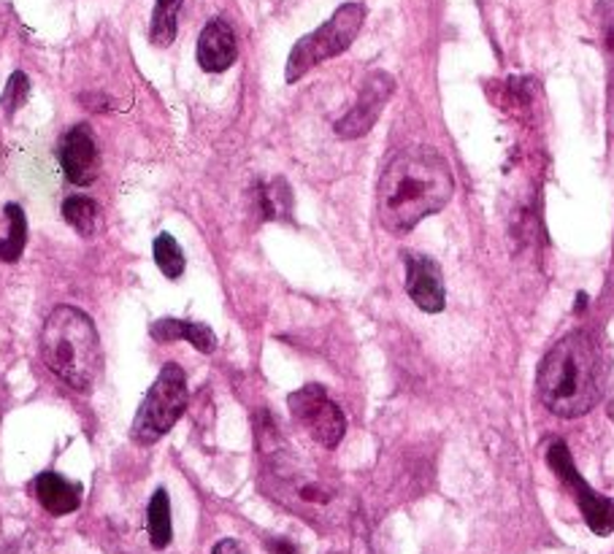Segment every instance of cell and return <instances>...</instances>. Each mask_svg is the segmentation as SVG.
Masks as SVG:
<instances>
[{
	"label": "cell",
	"instance_id": "23",
	"mask_svg": "<svg viewBox=\"0 0 614 554\" xmlns=\"http://www.w3.org/2000/svg\"><path fill=\"white\" fill-rule=\"evenodd\" d=\"M212 554H247V552H244V546L238 544V541L225 539V541H220L217 546H214Z\"/></svg>",
	"mask_w": 614,
	"mask_h": 554
},
{
	"label": "cell",
	"instance_id": "3",
	"mask_svg": "<svg viewBox=\"0 0 614 554\" xmlns=\"http://www.w3.org/2000/svg\"><path fill=\"white\" fill-rule=\"evenodd\" d=\"M41 360L76 393H90L101 373V338L81 308L57 306L41 330Z\"/></svg>",
	"mask_w": 614,
	"mask_h": 554
},
{
	"label": "cell",
	"instance_id": "17",
	"mask_svg": "<svg viewBox=\"0 0 614 554\" xmlns=\"http://www.w3.org/2000/svg\"><path fill=\"white\" fill-rule=\"evenodd\" d=\"M63 219H66L79 236H92L98 225V203L85 195L66 197V201H63Z\"/></svg>",
	"mask_w": 614,
	"mask_h": 554
},
{
	"label": "cell",
	"instance_id": "12",
	"mask_svg": "<svg viewBox=\"0 0 614 554\" xmlns=\"http://www.w3.org/2000/svg\"><path fill=\"white\" fill-rule=\"evenodd\" d=\"M149 332L157 343L187 341L203 354H212L214 349H217V336H214V330L203 323H190V319H174V317L157 319V323L149 328Z\"/></svg>",
	"mask_w": 614,
	"mask_h": 554
},
{
	"label": "cell",
	"instance_id": "13",
	"mask_svg": "<svg viewBox=\"0 0 614 554\" xmlns=\"http://www.w3.org/2000/svg\"><path fill=\"white\" fill-rule=\"evenodd\" d=\"M36 498L52 517H66L74 515L81 506V487L63 479L60 474L46 471V474H41L36 479Z\"/></svg>",
	"mask_w": 614,
	"mask_h": 554
},
{
	"label": "cell",
	"instance_id": "9",
	"mask_svg": "<svg viewBox=\"0 0 614 554\" xmlns=\"http://www.w3.org/2000/svg\"><path fill=\"white\" fill-rule=\"evenodd\" d=\"M57 155H60L63 173L76 186L92 184L101 173V151L85 125H76L63 136Z\"/></svg>",
	"mask_w": 614,
	"mask_h": 554
},
{
	"label": "cell",
	"instance_id": "2",
	"mask_svg": "<svg viewBox=\"0 0 614 554\" xmlns=\"http://www.w3.org/2000/svg\"><path fill=\"white\" fill-rule=\"evenodd\" d=\"M604 354L588 330L560 338L539 365L536 389L542 404L563 419L588 414L604 389Z\"/></svg>",
	"mask_w": 614,
	"mask_h": 554
},
{
	"label": "cell",
	"instance_id": "5",
	"mask_svg": "<svg viewBox=\"0 0 614 554\" xmlns=\"http://www.w3.org/2000/svg\"><path fill=\"white\" fill-rule=\"evenodd\" d=\"M187 400H190V393H187L185 371L177 363H168L160 371V376L155 378L142 408H138L136 419H133V441L142 443V446L160 441L179 422Z\"/></svg>",
	"mask_w": 614,
	"mask_h": 554
},
{
	"label": "cell",
	"instance_id": "15",
	"mask_svg": "<svg viewBox=\"0 0 614 554\" xmlns=\"http://www.w3.org/2000/svg\"><path fill=\"white\" fill-rule=\"evenodd\" d=\"M5 219H9V236L0 238V260L16 262L25 252L27 244V217L22 212V206L16 203H5Z\"/></svg>",
	"mask_w": 614,
	"mask_h": 554
},
{
	"label": "cell",
	"instance_id": "14",
	"mask_svg": "<svg viewBox=\"0 0 614 554\" xmlns=\"http://www.w3.org/2000/svg\"><path fill=\"white\" fill-rule=\"evenodd\" d=\"M146 530H149V541L155 550H166V546L171 544V500H168L166 489H157V493L152 495L149 506H146Z\"/></svg>",
	"mask_w": 614,
	"mask_h": 554
},
{
	"label": "cell",
	"instance_id": "11",
	"mask_svg": "<svg viewBox=\"0 0 614 554\" xmlns=\"http://www.w3.org/2000/svg\"><path fill=\"white\" fill-rule=\"evenodd\" d=\"M238 46L225 20H212L198 38V66L206 74H222L236 63Z\"/></svg>",
	"mask_w": 614,
	"mask_h": 554
},
{
	"label": "cell",
	"instance_id": "4",
	"mask_svg": "<svg viewBox=\"0 0 614 554\" xmlns=\"http://www.w3.org/2000/svg\"><path fill=\"white\" fill-rule=\"evenodd\" d=\"M362 20H366V9L360 3H344L323 27H317V31L303 36L292 46L284 79L292 84V81H298L301 76L312 71L314 66L347 52L353 46V41L358 38Z\"/></svg>",
	"mask_w": 614,
	"mask_h": 554
},
{
	"label": "cell",
	"instance_id": "22",
	"mask_svg": "<svg viewBox=\"0 0 614 554\" xmlns=\"http://www.w3.org/2000/svg\"><path fill=\"white\" fill-rule=\"evenodd\" d=\"M22 524L16 519H5L0 515V554L14 550V544L20 541Z\"/></svg>",
	"mask_w": 614,
	"mask_h": 554
},
{
	"label": "cell",
	"instance_id": "16",
	"mask_svg": "<svg viewBox=\"0 0 614 554\" xmlns=\"http://www.w3.org/2000/svg\"><path fill=\"white\" fill-rule=\"evenodd\" d=\"M185 0H157L152 11L149 38L155 46H171L177 38V20Z\"/></svg>",
	"mask_w": 614,
	"mask_h": 554
},
{
	"label": "cell",
	"instance_id": "19",
	"mask_svg": "<svg viewBox=\"0 0 614 554\" xmlns=\"http://www.w3.org/2000/svg\"><path fill=\"white\" fill-rule=\"evenodd\" d=\"M152 255H155L157 268H160L168 279H179L181 273H185V252H181V247L171 233H160V236L155 238Z\"/></svg>",
	"mask_w": 614,
	"mask_h": 554
},
{
	"label": "cell",
	"instance_id": "1",
	"mask_svg": "<svg viewBox=\"0 0 614 554\" xmlns=\"http://www.w3.org/2000/svg\"><path fill=\"white\" fill-rule=\"evenodd\" d=\"M455 192L449 162L431 147L403 149L384 168L377 186L379 222L393 236L414 230L425 217L442 212Z\"/></svg>",
	"mask_w": 614,
	"mask_h": 554
},
{
	"label": "cell",
	"instance_id": "18",
	"mask_svg": "<svg viewBox=\"0 0 614 554\" xmlns=\"http://www.w3.org/2000/svg\"><path fill=\"white\" fill-rule=\"evenodd\" d=\"M260 208L266 219H284L292 212V192L284 179H273L268 186H260Z\"/></svg>",
	"mask_w": 614,
	"mask_h": 554
},
{
	"label": "cell",
	"instance_id": "8",
	"mask_svg": "<svg viewBox=\"0 0 614 554\" xmlns=\"http://www.w3.org/2000/svg\"><path fill=\"white\" fill-rule=\"evenodd\" d=\"M393 92H395V81L390 74L377 71V74L368 76L366 84H362V90L358 95V103L349 109L347 116H342V120L336 122L338 136L347 138V142L349 138L366 136V133L377 125L379 114L384 111V103L390 101Z\"/></svg>",
	"mask_w": 614,
	"mask_h": 554
},
{
	"label": "cell",
	"instance_id": "20",
	"mask_svg": "<svg viewBox=\"0 0 614 554\" xmlns=\"http://www.w3.org/2000/svg\"><path fill=\"white\" fill-rule=\"evenodd\" d=\"M595 16H599L606 68H610V106L614 111V0H601V3L595 5Z\"/></svg>",
	"mask_w": 614,
	"mask_h": 554
},
{
	"label": "cell",
	"instance_id": "10",
	"mask_svg": "<svg viewBox=\"0 0 614 554\" xmlns=\"http://www.w3.org/2000/svg\"><path fill=\"white\" fill-rule=\"evenodd\" d=\"M406 262V293L417 303L423 312L438 314L447 306V290H444L442 268L425 255L406 252L403 255Z\"/></svg>",
	"mask_w": 614,
	"mask_h": 554
},
{
	"label": "cell",
	"instance_id": "7",
	"mask_svg": "<svg viewBox=\"0 0 614 554\" xmlns=\"http://www.w3.org/2000/svg\"><path fill=\"white\" fill-rule=\"evenodd\" d=\"M290 414L298 425L309 430L314 441L323 443L325 449H336L347 433V417L344 411L327 398V393L320 384H306L288 398Z\"/></svg>",
	"mask_w": 614,
	"mask_h": 554
},
{
	"label": "cell",
	"instance_id": "6",
	"mask_svg": "<svg viewBox=\"0 0 614 554\" xmlns=\"http://www.w3.org/2000/svg\"><path fill=\"white\" fill-rule=\"evenodd\" d=\"M549 468L555 471L560 482L577 495L579 511H582L584 522L593 530L595 535H612L614 533V500L604 498V495L595 493L588 482L579 476L574 460H571L569 446L563 441H555L547 452Z\"/></svg>",
	"mask_w": 614,
	"mask_h": 554
},
{
	"label": "cell",
	"instance_id": "24",
	"mask_svg": "<svg viewBox=\"0 0 614 554\" xmlns=\"http://www.w3.org/2000/svg\"><path fill=\"white\" fill-rule=\"evenodd\" d=\"M268 550H271L273 554H295V546H292L290 541H282V539L268 541Z\"/></svg>",
	"mask_w": 614,
	"mask_h": 554
},
{
	"label": "cell",
	"instance_id": "21",
	"mask_svg": "<svg viewBox=\"0 0 614 554\" xmlns=\"http://www.w3.org/2000/svg\"><path fill=\"white\" fill-rule=\"evenodd\" d=\"M27 98H31V79H27V74L14 71L11 79L5 81L3 95H0V109H3V114L11 120L16 111L25 106Z\"/></svg>",
	"mask_w": 614,
	"mask_h": 554
}]
</instances>
